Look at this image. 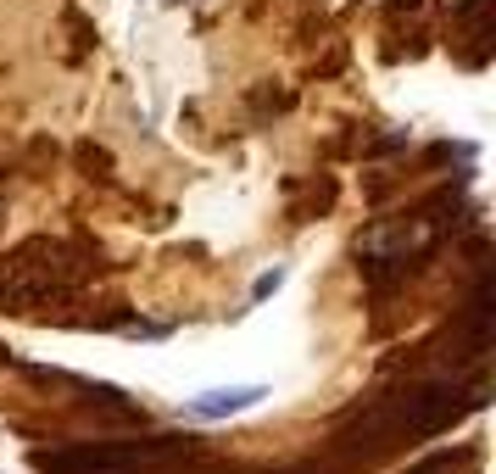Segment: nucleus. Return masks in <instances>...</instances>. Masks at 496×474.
Returning a JSON list of instances; mask_svg holds the SVG:
<instances>
[{
	"label": "nucleus",
	"mask_w": 496,
	"mask_h": 474,
	"mask_svg": "<svg viewBox=\"0 0 496 474\" xmlns=\"http://www.w3.org/2000/svg\"><path fill=\"white\" fill-rule=\"evenodd\" d=\"M89 263L79 257L73 246L61 240H28L23 251H12L6 268H0V302L6 307H34L56 291H68V284L84 274Z\"/></svg>",
	"instance_id": "nucleus-1"
},
{
	"label": "nucleus",
	"mask_w": 496,
	"mask_h": 474,
	"mask_svg": "<svg viewBox=\"0 0 496 474\" xmlns=\"http://www.w3.org/2000/svg\"><path fill=\"white\" fill-rule=\"evenodd\" d=\"M168 447H84V452H40L45 474H128Z\"/></svg>",
	"instance_id": "nucleus-2"
},
{
	"label": "nucleus",
	"mask_w": 496,
	"mask_h": 474,
	"mask_svg": "<svg viewBox=\"0 0 496 474\" xmlns=\"http://www.w3.org/2000/svg\"><path fill=\"white\" fill-rule=\"evenodd\" d=\"M262 396V386H229V391H207V396H195L190 402V414L195 419H223V414H246V407H257Z\"/></svg>",
	"instance_id": "nucleus-3"
},
{
	"label": "nucleus",
	"mask_w": 496,
	"mask_h": 474,
	"mask_svg": "<svg viewBox=\"0 0 496 474\" xmlns=\"http://www.w3.org/2000/svg\"><path fill=\"white\" fill-rule=\"evenodd\" d=\"M279 284H285V268H274V274H262V279L251 284V296L262 302V296H274V291H279Z\"/></svg>",
	"instance_id": "nucleus-4"
}]
</instances>
